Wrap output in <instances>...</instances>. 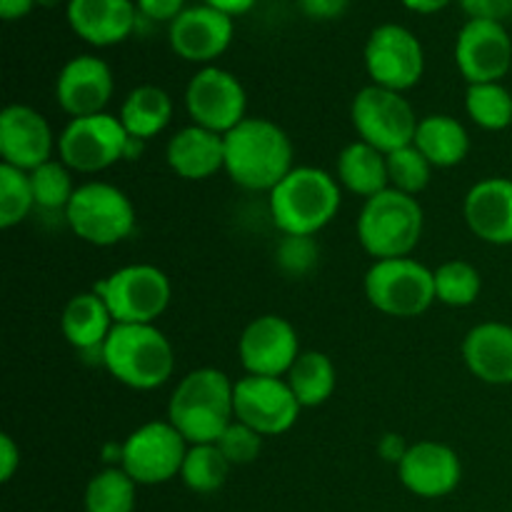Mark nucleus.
Returning a JSON list of instances; mask_svg holds the SVG:
<instances>
[{"instance_id": "nucleus-1", "label": "nucleus", "mask_w": 512, "mask_h": 512, "mask_svg": "<svg viewBox=\"0 0 512 512\" xmlns=\"http://www.w3.org/2000/svg\"><path fill=\"white\" fill-rule=\"evenodd\" d=\"M223 138V173L248 193H270L295 168L293 140L275 120L248 115Z\"/></svg>"}, {"instance_id": "nucleus-2", "label": "nucleus", "mask_w": 512, "mask_h": 512, "mask_svg": "<svg viewBox=\"0 0 512 512\" xmlns=\"http://www.w3.org/2000/svg\"><path fill=\"white\" fill-rule=\"evenodd\" d=\"M338 178L315 165H295L268 193L270 220L280 235H318L340 213Z\"/></svg>"}, {"instance_id": "nucleus-3", "label": "nucleus", "mask_w": 512, "mask_h": 512, "mask_svg": "<svg viewBox=\"0 0 512 512\" xmlns=\"http://www.w3.org/2000/svg\"><path fill=\"white\" fill-rule=\"evenodd\" d=\"M235 383L218 368H195L168 400V420L188 445L218 443L235 420Z\"/></svg>"}, {"instance_id": "nucleus-4", "label": "nucleus", "mask_w": 512, "mask_h": 512, "mask_svg": "<svg viewBox=\"0 0 512 512\" xmlns=\"http://www.w3.org/2000/svg\"><path fill=\"white\" fill-rule=\"evenodd\" d=\"M100 363L115 383L150 393L173 378L175 350L158 325H115L100 350Z\"/></svg>"}, {"instance_id": "nucleus-5", "label": "nucleus", "mask_w": 512, "mask_h": 512, "mask_svg": "<svg viewBox=\"0 0 512 512\" xmlns=\"http://www.w3.org/2000/svg\"><path fill=\"white\" fill-rule=\"evenodd\" d=\"M423 230L425 213L420 200L393 188L363 200L355 223L360 248L373 260L410 258L423 240Z\"/></svg>"}, {"instance_id": "nucleus-6", "label": "nucleus", "mask_w": 512, "mask_h": 512, "mask_svg": "<svg viewBox=\"0 0 512 512\" xmlns=\"http://www.w3.org/2000/svg\"><path fill=\"white\" fill-rule=\"evenodd\" d=\"M63 218L75 238L95 248L120 245L135 233V225H138V213L130 195L105 180L80 183Z\"/></svg>"}, {"instance_id": "nucleus-7", "label": "nucleus", "mask_w": 512, "mask_h": 512, "mask_svg": "<svg viewBox=\"0 0 512 512\" xmlns=\"http://www.w3.org/2000/svg\"><path fill=\"white\" fill-rule=\"evenodd\" d=\"M115 325H155L173 300L170 278L150 263H130L95 283Z\"/></svg>"}, {"instance_id": "nucleus-8", "label": "nucleus", "mask_w": 512, "mask_h": 512, "mask_svg": "<svg viewBox=\"0 0 512 512\" xmlns=\"http://www.w3.org/2000/svg\"><path fill=\"white\" fill-rule=\"evenodd\" d=\"M368 303L388 318H420L433 308V270L415 258L373 260L363 278Z\"/></svg>"}, {"instance_id": "nucleus-9", "label": "nucleus", "mask_w": 512, "mask_h": 512, "mask_svg": "<svg viewBox=\"0 0 512 512\" xmlns=\"http://www.w3.org/2000/svg\"><path fill=\"white\" fill-rule=\"evenodd\" d=\"M350 123L358 140L390 155L405 145H413L420 118L405 93L365 85L350 103Z\"/></svg>"}, {"instance_id": "nucleus-10", "label": "nucleus", "mask_w": 512, "mask_h": 512, "mask_svg": "<svg viewBox=\"0 0 512 512\" xmlns=\"http://www.w3.org/2000/svg\"><path fill=\"white\" fill-rule=\"evenodd\" d=\"M130 140L118 115H85L68 120L58 138V158L73 173L95 175L128 160Z\"/></svg>"}, {"instance_id": "nucleus-11", "label": "nucleus", "mask_w": 512, "mask_h": 512, "mask_svg": "<svg viewBox=\"0 0 512 512\" xmlns=\"http://www.w3.org/2000/svg\"><path fill=\"white\" fill-rule=\"evenodd\" d=\"M363 63L370 85L408 93L423 80L425 50L410 28L400 23H380L365 40Z\"/></svg>"}, {"instance_id": "nucleus-12", "label": "nucleus", "mask_w": 512, "mask_h": 512, "mask_svg": "<svg viewBox=\"0 0 512 512\" xmlns=\"http://www.w3.org/2000/svg\"><path fill=\"white\" fill-rule=\"evenodd\" d=\"M188 440L170 420H150L123 440L120 468L138 485H163L180 478Z\"/></svg>"}, {"instance_id": "nucleus-13", "label": "nucleus", "mask_w": 512, "mask_h": 512, "mask_svg": "<svg viewBox=\"0 0 512 512\" xmlns=\"http://www.w3.org/2000/svg\"><path fill=\"white\" fill-rule=\"evenodd\" d=\"M185 110L193 125L228 135L248 118V93L238 75L218 65H205L185 88Z\"/></svg>"}, {"instance_id": "nucleus-14", "label": "nucleus", "mask_w": 512, "mask_h": 512, "mask_svg": "<svg viewBox=\"0 0 512 512\" xmlns=\"http://www.w3.org/2000/svg\"><path fill=\"white\" fill-rule=\"evenodd\" d=\"M235 420L258 430L263 438L290 433L300 418V403L285 378L243 375L235 380Z\"/></svg>"}, {"instance_id": "nucleus-15", "label": "nucleus", "mask_w": 512, "mask_h": 512, "mask_svg": "<svg viewBox=\"0 0 512 512\" xmlns=\"http://www.w3.org/2000/svg\"><path fill=\"white\" fill-rule=\"evenodd\" d=\"M300 353L295 325L273 313L250 320L238 338V358L245 375L285 378Z\"/></svg>"}, {"instance_id": "nucleus-16", "label": "nucleus", "mask_w": 512, "mask_h": 512, "mask_svg": "<svg viewBox=\"0 0 512 512\" xmlns=\"http://www.w3.org/2000/svg\"><path fill=\"white\" fill-rule=\"evenodd\" d=\"M455 65L475 83H503L512 68V38L505 23L468 20L455 38Z\"/></svg>"}, {"instance_id": "nucleus-17", "label": "nucleus", "mask_w": 512, "mask_h": 512, "mask_svg": "<svg viewBox=\"0 0 512 512\" xmlns=\"http://www.w3.org/2000/svg\"><path fill=\"white\" fill-rule=\"evenodd\" d=\"M113 93V70L100 55H75L55 78V103L70 120L108 113Z\"/></svg>"}, {"instance_id": "nucleus-18", "label": "nucleus", "mask_w": 512, "mask_h": 512, "mask_svg": "<svg viewBox=\"0 0 512 512\" xmlns=\"http://www.w3.org/2000/svg\"><path fill=\"white\" fill-rule=\"evenodd\" d=\"M58 138L43 113L23 103H10L0 113V158L5 165L30 170L53 160Z\"/></svg>"}, {"instance_id": "nucleus-19", "label": "nucleus", "mask_w": 512, "mask_h": 512, "mask_svg": "<svg viewBox=\"0 0 512 512\" xmlns=\"http://www.w3.org/2000/svg\"><path fill=\"white\" fill-rule=\"evenodd\" d=\"M398 478L408 493L438 500L455 493L463 480V463L450 445L438 440H418L408 445L398 460Z\"/></svg>"}, {"instance_id": "nucleus-20", "label": "nucleus", "mask_w": 512, "mask_h": 512, "mask_svg": "<svg viewBox=\"0 0 512 512\" xmlns=\"http://www.w3.org/2000/svg\"><path fill=\"white\" fill-rule=\"evenodd\" d=\"M233 18L210 8L208 3L190 5L168 25V43L178 58L188 63L213 65L233 43Z\"/></svg>"}, {"instance_id": "nucleus-21", "label": "nucleus", "mask_w": 512, "mask_h": 512, "mask_svg": "<svg viewBox=\"0 0 512 512\" xmlns=\"http://www.w3.org/2000/svg\"><path fill=\"white\" fill-rule=\"evenodd\" d=\"M463 218L470 233L488 245H512V178H483L465 193Z\"/></svg>"}, {"instance_id": "nucleus-22", "label": "nucleus", "mask_w": 512, "mask_h": 512, "mask_svg": "<svg viewBox=\"0 0 512 512\" xmlns=\"http://www.w3.org/2000/svg\"><path fill=\"white\" fill-rule=\"evenodd\" d=\"M138 15L133 0H68L65 8L73 33L95 48L123 43L138 25Z\"/></svg>"}, {"instance_id": "nucleus-23", "label": "nucleus", "mask_w": 512, "mask_h": 512, "mask_svg": "<svg viewBox=\"0 0 512 512\" xmlns=\"http://www.w3.org/2000/svg\"><path fill=\"white\" fill-rule=\"evenodd\" d=\"M460 355L473 378L480 383L512 385V325L500 320L478 323L465 333Z\"/></svg>"}, {"instance_id": "nucleus-24", "label": "nucleus", "mask_w": 512, "mask_h": 512, "mask_svg": "<svg viewBox=\"0 0 512 512\" xmlns=\"http://www.w3.org/2000/svg\"><path fill=\"white\" fill-rule=\"evenodd\" d=\"M165 163L178 178L200 183L225 170V138L200 125H185L165 145Z\"/></svg>"}, {"instance_id": "nucleus-25", "label": "nucleus", "mask_w": 512, "mask_h": 512, "mask_svg": "<svg viewBox=\"0 0 512 512\" xmlns=\"http://www.w3.org/2000/svg\"><path fill=\"white\" fill-rule=\"evenodd\" d=\"M113 328V315L95 290L73 295L60 313V333L78 353H98L100 358Z\"/></svg>"}, {"instance_id": "nucleus-26", "label": "nucleus", "mask_w": 512, "mask_h": 512, "mask_svg": "<svg viewBox=\"0 0 512 512\" xmlns=\"http://www.w3.org/2000/svg\"><path fill=\"white\" fill-rule=\"evenodd\" d=\"M335 178H338L340 188L348 193L363 200L375 198L390 188L388 155L363 140H353L340 150L338 160H335Z\"/></svg>"}, {"instance_id": "nucleus-27", "label": "nucleus", "mask_w": 512, "mask_h": 512, "mask_svg": "<svg viewBox=\"0 0 512 512\" xmlns=\"http://www.w3.org/2000/svg\"><path fill=\"white\" fill-rule=\"evenodd\" d=\"M413 145L430 160L433 168L448 170L468 158L470 135L455 115L430 113L420 118Z\"/></svg>"}, {"instance_id": "nucleus-28", "label": "nucleus", "mask_w": 512, "mask_h": 512, "mask_svg": "<svg viewBox=\"0 0 512 512\" xmlns=\"http://www.w3.org/2000/svg\"><path fill=\"white\" fill-rule=\"evenodd\" d=\"M173 113L175 105L168 90H163L160 85L145 83L125 95L118 118L123 128L128 130L130 138L148 143V140L158 138L168 128Z\"/></svg>"}, {"instance_id": "nucleus-29", "label": "nucleus", "mask_w": 512, "mask_h": 512, "mask_svg": "<svg viewBox=\"0 0 512 512\" xmlns=\"http://www.w3.org/2000/svg\"><path fill=\"white\" fill-rule=\"evenodd\" d=\"M285 383L290 385L300 408H320L338 388V368L330 355L320 350H303L285 375Z\"/></svg>"}, {"instance_id": "nucleus-30", "label": "nucleus", "mask_w": 512, "mask_h": 512, "mask_svg": "<svg viewBox=\"0 0 512 512\" xmlns=\"http://www.w3.org/2000/svg\"><path fill=\"white\" fill-rule=\"evenodd\" d=\"M140 485L120 465L95 473L85 488V512H133Z\"/></svg>"}, {"instance_id": "nucleus-31", "label": "nucleus", "mask_w": 512, "mask_h": 512, "mask_svg": "<svg viewBox=\"0 0 512 512\" xmlns=\"http://www.w3.org/2000/svg\"><path fill=\"white\" fill-rule=\"evenodd\" d=\"M465 113L488 133L512 128V93L503 83H475L465 90Z\"/></svg>"}, {"instance_id": "nucleus-32", "label": "nucleus", "mask_w": 512, "mask_h": 512, "mask_svg": "<svg viewBox=\"0 0 512 512\" xmlns=\"http://www.w3.org/2000/svg\"><path fill=\"white\" fill-rule=\"evenodd\" d=\"M435 300L448 308H468L483 293V275L468 260H445L433 270Z\"/></svg>"}, {"instance_id": "nucleus-33", "label": "nucleus", "mask_w": 512, "mask_h": 512, "mask_svg": "<svg viewBox=\"0 0 512 512\" xmlns=\"http://www.w3.org/2000/svg\"><path fill=\"white\" fill-rule=\"evenodd\" d=\"M230 468L228 458L223 455V450L215 443L208 445H190L188 455H185L183 470H180V480L185 483V488L193 490L198 495H210L218 493L220 488L228 480Z\"/></svg>"}, {"instance_id": "nucleus-34", "label": "nucleus", "mask_w": 512, "mask_h": 512, "mask_svg": "<svg viewBox=\"0 0 512 512\" xmlns=\"http://www.w3.org/2000/svg\"><path fill=\"white\" fill-rule=\"evenodd\" d=\"M28 175L30 188H33L35 208L48 210V213L60 210L65 215V208H68L70 198H73L75 188H78L73 183V170L60 158H53L40 165V168L30 170Z\"/></svg>"}, {"instance_id": "nucleus-35", "label": "nucleus", "mask_w": 512, "mask_h": 512, "mask_svg": "<svg viewBox=\"0 0 512 512\" xmlns=\"http://www.w3.org/2000/svg\"><path fill=\"white\" fill-rule=\"evenodd\" d=\"M35 210L30 175L13 165H0V228L10 230Z\"/></svg>"}, {"instance_id": "nucleus-36", "label": "nucleus", "mask_w": 512, "mask_h": 512, "mask_svg": "<svg viewBox=\"0 0 512 512\" xmlns=\"http://www.w3.org/2000/svg\"><path fill=\"white\" fill-rule=\"evenodd\" d=\"M433 170L430 160L415 145H405V148L388 155L390 188L413 195V198H418L428 188L430 180H433Z\"/></svg>"}, {"instance_id": "nucleus-37", "label": "nucleus", "mask_w": 512, "mask_h": 512, "mask_svg": "<svg viewBox=\"0 0 512 512\" xmlns=\"http://www.w3.org/2000/svg\"><path fill=\"white\" fill-rule=\"evenodd\" d=\"M275 263L288 278H305L320 263V245L313 235H283L275 245Z\"/></svg>"}, {"instance_id": "nucleus-38", "label": "nucleus", "mask_w": 512, "mask_h": 512, "mask_svg": "<svg viewBox=\"0 0 512 512\" xmlns=\"http://www.w3.org/2000/svg\"><path fill=\"white\" fill-rule=\"evenodd\" d=\"M263 440L265 438L258 430L248 428V425H243L240 420H233L215 445L223 450L228 463L235 468V465L255 463V460L260 458V453H263Z\"/></svg>"}, {"instance_id": "nucleus-39", "label": "nucleus", "mask_w": 512, "mask_h": 512, "mask_svg": "<svg viewBox=\"0 0 512 512\" xmlns=\"http://www.w3.org/2000/svg\"><path fill=\"white\" fill-rule=\"evenodd\" d=\"M468 20H495L505 23L512 18V0H458Z\"/></svg>"}, {"instance_id": "nucleus-40", "label": "nucleus", "mask_w": 512, "mask_h": 512, "mask_svg": "<svg viewBox=\"0 0 512 512\" xmlns=\"http://www.w3.org/2000/svg\"><path fill=\"white\" fill-rule=\"evenodd\" d=\"M138 13L153 23H173L185 10V0H135Z\"/></svg>"}, {"instance_id": "nucleus-41", "label": "nucleus", "mask_w": 512, "mask_h": 512, "mask_svg": "<svg viewBox=\"0 0 512 512\" xmlns=\"http://www.w3.org/2000/svg\"><path fill=\"white\" fill-rule=\"evenodd\" d=\"M300 10L313 20H335L348 10L350 0H298Z\"/></svg>"}, {"instance_id": "nucleus-42", "label": "nucleus", "mask_w": 512, "mask_h": 512, "mask_svg": "<svg viewBox=\"0 0 512 512\" xmlns=\"http://www.w3.org/2000/svg\"><path fill=\"white\" fill-rule=\"evenodd\" d=\"M20 460H23V455H20V445L15 443L13 435H0V480L3 483L13 480V475L20 470Z\"/></svg>"}, {"instance_id": "nucleus-43", "label": "nucleus", "mask_w": 512, "mask_h": 512, "mask_svg": "<svg viewBox=\"0 0 512 512\" xmlns=\"http://www.w3.org/2000/svg\"><path fill=\"white\" fill-rule=\"evenodd\" d=\"M38 5V0H0V18L18 20L25 18Z\"/></svg>"}, {"instance_id": "nucleus-44", "label": "nucleus", "mask_w": 512, "mask_h": 512, "mask_svg": "<svg viewBox=\"0 0 512 512\" xmlns=\"http://www.w3.org/2000/svg\"><path fill=\"white\" fill-rule=\"evenodd\" d=\"M203 3H208L210 8H218L220 13L235 18V15H245L250 8H255L258 0H203Z\"/></svg>"}, {"instance_id": "nucleus-45", "label": "nucleus", "mask_w": 512, "mask_h": 512, "mask_svg": "<svg viewBox=\"0 0 512 512\" xmlns=\"http://www.w3.org/2000/svg\"><path fill=\"white\" fill-rule=\"evenodd\" d=\"M400 3H403L408 10H413V13L433 15V13H440L443 8H448L453 0H400Z\"/></svg>"}, {"instance_id": "nucleus-46", "label": "nucleus", "mask_w": 512, "mask_h": 512, "mask_svg": "<svg viewBox=\"0 0 512 512\" xmlns=\"http://www.w3.org/2000/svg\"><path fill=\"white\" fill-rule=\"evenodd\" d=\"M55 3H60V0H38V5H43V8H53Z\"/></svg>"}]
</instances>
